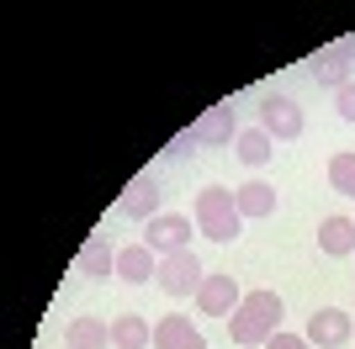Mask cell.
<instances>
[{"label":"cell","instance_id":"cell-1","mask_svg":"<svg viewBox=\"0 0 355 349\" xmlns=\"http://www.w3.org/2000/svg\"><path fill=\"white\" fill-rule=\"evenodd\" d=\"M282 334V296L276 291H244V302H239V312L228 318V339L244 349H266L270 339Z\"/></svg>","mask_w":355,"mask_h":349},{"label":"cell","instance_id":"cell-2","mask_svg":"<svg viewBox=\"0 0 355 349\" xmlns=\"http://www.w3.org/2000/svg\"><path fill=\"white\" fill-rule=\"evenodd\" d=\"M239 202H234V190H223V186H202L196 190V228L207 233L212 244H234L239 238Z\"/></svg>","mask_w":355,"mask_h":349},{"label":"cell","instance_id":"cell-3","mask_svg":"<svg viewBox=\"0 0 355 349\" xmlns=\"http://www.w3.org/2000/svg\"><path fill=\"white\" fill-rule=\"evenodd\" d=\"M234 138H239V111H234V101H218L212 111L196 116L175 143L180 148H218V143H234Z\"/></svg>","mask_w":355,"mask_h":349},{"label":"cell","instance_id":"cell-4","mask_svg":"<svg viewBox=\"0 0 355 349\" xmlns=\"http://www.w3.org/2000/svg\"><path fill=\"white\" fill-rule=\"evenodd\" d=\"M260 127H266L276 143H292V138H302V132H308V116H302V106H297L286 90H276V96H266V101H260Z\"/></svg>","mask_w":355,"mask_h":349},{"label":"cell","instance_id":"cell-5","mask_svg":"<svg viewBox=\"0 0 355 349\" xmlns=\"http://www.w3.org/2000/svg\"><path fill=\"white\" fill-rule=\"evenodd\" d=\"M159 291H170V296H191V291H202V260H196L191 249H180V254H164L159 260Z\"/></svg>","mask_w":355,"mask_h":349},{"label":"cell","instance_id":"cell-6","mask_svg":"<svg viewBox=\"0 0 355 349\" xmlns=\"http://www.w3.org/2000/svg\"><path fill=\"white\" fill-rule=\"evenodd\" d=\"M308 339L313 349H345L355 339V323H350V312H340V307H318L308 318Z\"/></svg>","mask_w":355,"mask_h":349},{"label":"cell","instance_id":"cell-7","mask_svg":"<svg viewBox=\"0 0 355 349\" xmlns=\"http://www.w3.org/2000/svg\"><path fill=\"white\" fill-rule=\"evenodd\" d=\"M144 244L154 249V254H180V249H191V217H175V212H159V217H148V233Z\"/></svg>","mask_w":355,"mask_h":349},{"label":"cell","instance_id":"cell-8","mask_svg":"<svg viewBox=\"0 0 355 349\" xmlns=\"http://www.w3.org/2000/svg\"><path fill=\"white\" fill-rule=\"evenodd\" d=\"M355 58H350V43H329V48H318L313 53V80L318 85H329V90H345L355 80Z\"/></svg>","mask_w":355,"mask_h":349},{"label":"cell","instance_id":"cell-9","mask_svg":"<svg viewBox=\"0 0 355 349\" xmlns=\"http://www.w3.org/2000/svg\"><path fill=\"white\" fill-rule=\"evenodd\" d=\"M239 302H244V296H239L234 276H223V270H218V276H207V280H202V291H196V307H202L207 318H234Z\"/></svg>","mask_w":355,"mask_h":349},{"label":"cell","instance_id":"cell-10","mask_svg":"<svg viewBox=\"0 0 355 349\" xmlns=\"http://www.w3.org/2000/svg\"><path fill=\"white\" fill-rule=\"evenodd\" d=\"M154 349H207V339H202V328H196L191 318L164 312V318L154 323Z\"/></svg>","mask_w":355,"mask_h":349},{"label":"cell","instance_id":"cell-11","mask_svg":"<svg viewBox=\"0 0 355 349\" xmlns=\"http://www.w3.org/2000/svg\"><path fill=\"white\" fill-rule=\"evenodd\" d=\"M159 196H164L159 180H154V174H138L133 186L117 196V212L122 217H159Z\"/></svg>","mask_w":355,"mask_h":349},{"label":"cell","instance_id":"cell-12","mask_svg":"<svg viewBox=\"0 0 355 349\" xmlns=\"http://www.w3.org/2000/svg\"><path fill=\"white\" fill-rule=\"evenodd\" d=\"M117 276L128 280V286H144V280L159 276V254H154L148 244H128V249H117Z\"/></svg>","mask_w":355,"mask_h":349},{"label":"cell","instance_id":"cell-13","mask_svg":"<svg viewBox=\"0 0 355 349\" xmlns=\"http://www.w3.org/2000/svg\"><path fill=\"white\" fill-rule=\"evenodd\" d=\"M318 249H324L329 260H345V254H355V217H324L318 222Z\"/></svg>","mask_w":355,"mask_h":349},{"label":"cell","instance_id":"cell-14","mask_svg":"<svg viewBox=\"0 0 355 349\" xmlns=\"http://www.w3.org/2000/svg\"><path fill=\"white\" fill-rule=\"evenodd\" d=\"M74 270H80V276H90V280H101L106 270H117V249H112V238H106V233L85 238V249H80Z\"/></svg>","mask_w":355,"mask_h":349},{"label":"cell","instance_id":"cell-15","mask_svg":"<svg viewBox=\"0 0 355 349\" xmlns=\"http://www.w3.org/2000/svg\"><path fill=\"white\" fill-rule=\"evenodd\" d=\"M234 202H239V217H270V212H276V186L244 180V186L234 190Z\"/></svg>","mask_w":355,"mask_h":349},{"label":"cell","instance_id":"cell-16","mask_svg":"<svg viewBox=\"0 0 355 349\" xmlns=\"http://www.w3.org/2000/svg\"><path fill=\"white\" fill-rule=\"evenodd\" d=\"M234 154H239V164H250V170H260V164L276 154V138H270L266 127H244L234 138Z\"/></svg>","mask_w":355,"mask_h":349},{"label":"cell","instance_id":"cell-17","mask_svg":"<svg viewBox=\"0 0 355 349\" xmlns=\"http://www.w3.org/2000/svg\"><path fill=\"white\" fill-rule=\"evenodd\" d=\"M148 339H154V328H148L138 312H122V318L112 323V344L117 349H148Z\"/></svg>","mask_w":355,"mask_h":349},{"label":"cell","instance_id":"cell-18","mask_svg":"<svg viewBox=\"0 0 355 349\" xmlns=\"http://www.w3.org/2000/svg\"><path fill=\"white\" fill-rule=\"evenodd\" d=\"M106 339H112V328L96 318H74L69 323V334H64V344L69 349H106Z\"/></svg>","mask_w":355,"mask_h":349},{"label":"cell","instance_id":"cell-19","mask_svg":"<svg viewBox=\"0 0 355 349\" xmlns=\"http://www.w3.org/2000/svg\"><path fill=\"white\" fill-rule=\"evenodd\" d=\"M329 186L355 202V154H334V159H329Z\"/></svg>","mask_w":355,"mask_h":349},{"label":"cell","instance_id":"cell-20","mask_svg":"<svg viewBox=\"0 0 355 349\" xmlns=\"http://www.w3.org/2000/svg\"><path fill=\"white\" fill-rule=\"evenodd\" d=\"M334 96H340V101H334V106H340V116H345V122H355V80L345 90H334Z\"/></svg>","mask_w":355,"mask_h":349},{"label":"cell","instance_id":"cell-21","mask_svg":"<svg viewBox=\"0 0 355 349\" xmlns=\"http://www.w3.org/2000/svg\"><path fill=\"white\" fill-rule=\"evenodd\" d=\"M266 349H313V344H308L302 334H276V339H270Z\"/></svg>","mask_w":355,"mask_h":349},{"label":"cell","instance_id":"cell-22","mask_svg":"<svg viewBox=\"0 0 355 349\" xmlns=\"http://www.w3.org/2000/svg\"><path fill=\"white\" fill-rule=\"evenodd\" d=\"M350 53H355V37H350Z\"/></svg>","mask_w":355,"mask_h":349},{"label":"cell","instance_id":"cell-23","mask_svg":"<svg viewBox=\"0 0 355 349\" xmlns=\"http://www.w3.org/2000/svg\"><path fill=\"white\" fill-rule=\"evenodd\" d=\"M64 349H69V344H64Z\"/></svg>","mask_w":355,"mask_h":349}]
</instances>
